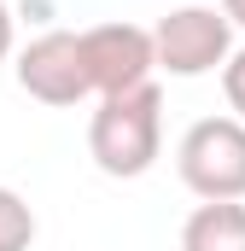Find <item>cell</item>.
<instances>
[{
  "instance_id": "6da1fadb",
  "label": "cell",
  "mask_w": 245,
  "mask_h": 251,
  "mask_svg": "<svg viewBox=\"0 0 245 251\" xmlns=\"http://www.w3.org/2000/svg\"><path fill=\"white\" fill-rule=\"evenodd\" d=\"M158 152H164V94H158V82H140L128 94H105L99 111L88 117V158L111 181H134L158 164Z\"/></svg>"
},
{
  "instance_id": "7a4b0ae2",
  "label": "cell",
  "mask_w": 245,
  "mask_h": 251,
  "mask_svg": "<svg viewBox=\"0 0 245 251\" xmlns=\"http://www.w3.org/2000/svg\"><path fill=\"white\" fill-rule=\"evenodd\" d=\"M175 170L187 193H198L204 204L216 199H245V123L234 117H198L175 146Z\"/></svg>"
},
{
  "instance_id": "3957f363",
  "label": "cell",
  "mask_w": 245,
  "mask_h": 251,
  "mask_svg": "<svg viewBox=\"0 0 245 251\" xmlns=\"http://www.w3.org/2000/svg\"><path fill=\"white\" fill-rule=\"evenodd\" d=\"M228 53H234V24L216 6H175L152 29V64L170 76H187V82L222 70Z\"/></svg>"
},
{
  "instance_id": "277c9868",
  "label": "cell",
  "mask_w": 245,
  "mask_h": 251,
  "mask_svg": "<svg viewBox=\"0 0 245 251\" xmlns=\"http://www.w3.org/2000/svg\"><path fill=\"white\" fill-rule=\"evenodd\" d=\"M76 47H82V70H88V94H128V88H140V82H152V29H140V24H94V29H82L76 35Z\"/></svg>"
},
{
  "instance_id": "5b68a950",
  "label": "cell",
  "mask_w": 245,
  "mask_h": 251,
  "mask_svg": "<svg viewBox=\"0 0 245 251\" xmlns=\"http://www.w3.org/2000/svg\"><path fill=\"white\" fill-rule=\"evenodd\" d=\"M18 88L41 105H76L88 100V70H82V47L70 29H47L18 53Z\"/></svg>"
},
{
  "instance_id": "8992f818",
  "label": "cell",
  "mask_w": 245,
  "mask_h": 251,
  "mask_svg": "<svg viewBox=\"0 0 245 251\" xmlns=\"http://www.w3.org/2000/svg\"><path fill=\"white\" fill-rule=\"evenodd\" d=\"M181 251H245V199L198 204L181 222Z\"/></svg>"
},
{
  "instance_id": "52a82bcc",
  "label": "cell",
  "mask_w": 245,
  "mask_h": 251,
  "mask_svg": "<svg viewBox=\"0 0 245 251\" xmlns=\"http://www.w3.org/2000/svg\"><path fill=\"white\" fill-rule=\"evenodd\" d=\"M35 246V210L12 187H0V251H29Z\"/></svg>"
},
{
  "instance_id": "ba28073f",
  "label": "cell",
  "mask_w": 245,
  "mask_h": 251,
  "mask_svg": "<svg viewBox=\"0 0 245 251\" xmlns=\"http://www.w3.org/2000/svg\"><path fill=\"white\" fill-rule=\"evenodd\" d=\"M222 94H228L234 123H245V47H234V53H228V64H222Z\"/></svg>"
},
{
  "instance_id": "9c48e42d",
  "label": "cell",
  "mask_w": 245,
  "mask_h": 251,
  "mask_svg": "<svg viewBox=\"0 0 245 251\" xmlns=\"http://www.w3.org/2000/svg\"><path fill=\"white\" fill-rule=\"evenodd\" d=\"M12 59V6L0 0V64Z\"/></svg>"
},
{
  "instance_id": "30bf717a",
  "label": "cell",
  "mask_w": 245,
  "mask_h": 251,
  "mask_svg": "<svg viewBox=\"0 0 245 251\" xmlns=\"http://www.w3.org/2000/svg\"><path fill=\"white\" fill-rule=\"evenodd\" d=\"M222 18H228L234 29H245V0H222Z\"/></svg>"
}]
</instances>
